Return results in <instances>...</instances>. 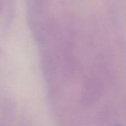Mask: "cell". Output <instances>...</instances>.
Instances as JSON below:
<instances>
[{
  "label": "cell",
  "instance_id": "1",
  "mask_svg": "<svg viewBox=\"0 0 126 126\" xmlns=\"http://www.w3.org/2000/svg\"><path fill=\"white\" fill-rule=\"evenodd\" d=\"M118 126H119V125H118Z\"/></svg>",
  "mask_w": 126,
  "mask_h": 126
}]
</instances>
